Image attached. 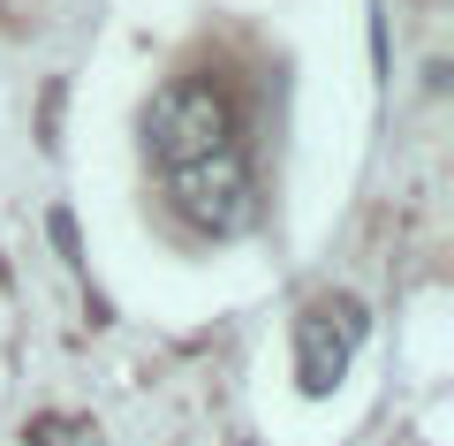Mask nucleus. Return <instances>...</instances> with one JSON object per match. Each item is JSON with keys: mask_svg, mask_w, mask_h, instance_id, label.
I'll return each mask as SVG.
<instances>
[{"mask_svg": "<svg viewBox=\"0 0 454 446\" xmlns=\"http://www.w3.org/2000/svg\"><path fill=\"white\" fill-rule=\"evenodd\" d=\"M145 137H152V160L175 175V167H197V160H212V152H227V144H235V106H227L220 83L175 76L160 98H152Z\"/></svg>", "mask_w": 454, "mask_h": 446, "instance_id": "f257e3e1", "label": "nucleus"}, {"mask_svg": "<svg viewBox=\"0 0 454 446\" xmlns=\"http://www.w3.org/2000/svg\"><path fill=\"white\" fill-rule=\"evenodd\" d=\"M167 190H175V212L190 227H205V235H243V227L258 220L243 144H227V152H212V160H197V167H175Z\"/></svg>", "mask_w": 454, "mask_h": 446, "instance_id": "f03ea898", "label": "nucleus"}, {"mask_svg": "<svg viewBox=\"0 0 454 446\" xmlns=\"http://www.w3.org/2000/svg\"><path fill=\"white\" fill-rule=\"evenodd\" d=\"M356 340H364L356 295H310L295 310V379H303V394H333L348 356H356Z\"/></svg>", "mask_w": 454, "mask_h": 446, "instance_id": "7ed1b4c3", "label": "nucleus"}, {"mask_svg": "<svg viewBox=\"0 0 454 446\" xmlns=\"http://www.w3.org/2000/svg\"><path fill=\"white\" fill-rule=\"evenodd\" d=\"M46 235H53V250H61V257H83V235H76V220H68L61 205L46 212Z\"/></svg>", "mask_w": 454, "mask_h": 446, "instance_id": "20e7f679", "label": "nucleus"}, {"mask_svg": "<svg viewBox=\"0 0 454 446\" xmlns=\"http://www.w3.org/2000/svg\"><path fill=\"white\" fill-rule=\"evenodd\" d=\"M76 431H83V424H68V416H38L31 439H38V446H76Z\"/></svg>", "mask_w": 454, "mask_h": 446, "instance_id": "39448f33", "label": "nucleus"}, {"mask_svg": "<svg viewBox=\"0 0 454 446\" xmlns=\"http://www.w3.org/2000/svg\"><path fill=\"white\" fill-rule=\"evenodd\" d=\"M235 446H250V439H235Z\"/></svg>", "mask_w": 454, "mask_h": 446, "instance_id": "423d86ee", "label": "nucleus"}]
</instances>
